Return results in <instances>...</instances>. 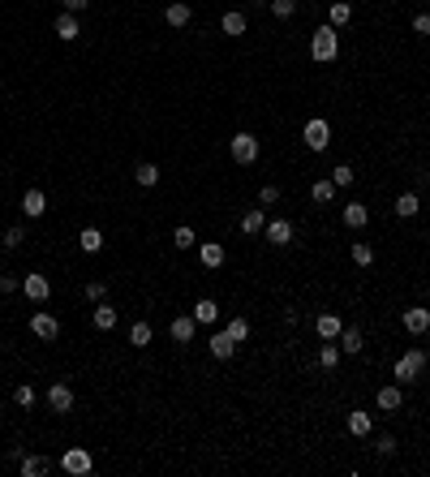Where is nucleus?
<instances>
[{
  "instance_id": "28",
  "label": "nucleus",
  "mask_w": 430,
  "mask_h": 477,
  "mask_svg": "<svg viewBox=\"0 0 430 477\" xmlns=\"http://www.w3.org/2000/svg\"><path fill=\"white\" fill-rule=\"evenodd\" d=\"M78 249H82V254H99V249H104V233H99V228H82L78 233Z\"/></svg>"
},
{
  "instance_id": "9",
  "label": "nucleus",
  "mask_w": 430,
  "mask_h": 477,
  "mask_svg": "<svg viewBox=\"0 0 430 477\" xmlns=\"http://www.w3.org/2000/svg\"><path fill=\"white\" fill-rule=\"evenodd\" d=\"M400 322H404V331H409V336H426L430 331V310L426 306H409V310L400 314Z\"/></svg>"
},
{
  "instance_id": "32",
  "label": "nucleus",
  "mask_w": 430,
  "mask_h": 477,
  "mask_svg": "<svg viewBox=\"0 0 430 477\" xmlns=\"http://www.w3.org/2000/svg\"><path fill=\"white\" fill-rule=\"evenodd\" d=\"M310 198H314V203H332V198H336V181H332V177H327V181H314V185H310Z\"/></svg>"
},
{
  "instance_id": "35",
  "label": "nucleus",
  "mask_w": 430,
  "mask_h": 477,
  "mask_svg": "<svg viewBox=\"0 0 430 477\" xmlns=\"http://www.w3.org/2000/svg\"><path fill=\"white\" fill-rule=\"evenodd\" d=\"M224 331H229L237 344H245L249 340V318H229V327H224Z\"/></svg>"
},
{
  "instance_id": "17",
  "label": "nucleus",
  "mask_w": 430,
  "mask_h": 477,
  "mask_svg": "<svg viewBox=\"0 0 430 477\" xmlns=\"http://www.w3.org/2000/svg\"><path fill=\"white\" fill-rule=\"evenodd\" d=\"M17 469H22V477H47V473H52V460H47V456H26V451H22Z\"/></svg>"
},
{
  "instance_id": "19",
  "label": "nucleus",
  "mask_w": 430,
  "mask_h": 477,
  "mask_svg": "<svg viewBox=\"0 0 430 477\" xmlns=\"http://www.w3.org/2000/svg\"><path fill=\"white\" fill-rule=\"evenodd\" d=\"M52 31H56V39H65V43H73L82 35V26H78V13H61L56 22H52Z\"/></svg>"
},
{
  "instance_id": "23",
  "label": "nucleus",
  "mask_w": 430,
  "mask_h": 477,
  "mask_svg": "<svg viewBox=\"0 0 430 477\" xmlns=\"http://www.w3.org/2000/svg\"><path fill=\"white\" fill-rule=\"evenodd\" d=\"M220 31H224V35H245V31H249V17H245L241 9H229V13L220 17Z\"/></svg>"
},
{
  "instance_id": "21",
  "label": "nucleus",
  "mask_w": 430,
  "mask_h": 477,
  "mask_svg": "<svg viewBox=\"0 0 430 477\" xmlns=\"http://www.w3.org/2000/svg\"><path fill=\"white\" fill-rule=\"evenodd\" d=\"M116 318H121V314H116V310L108 306V301H95V314H91L95 331H112V327H116Z\"/></svg>"
},
{
  "instance_id": "34",
  "label": "nucleus",
  "mask_w": 430,
  "mask_h": 477,
  "mask_svg": "<svg viewBox=\"0 0 430 477\" xmlns=\"http://www.w3.org/2000/svg\"><path fill=\"white\" fill-rule=\"evenodd\" d=\"M151 340H155V331H151L146 322H134V327H130V344H134V348H146Z\"/></svg>"
},
{
  "instance_id": "29",
  "label": "nucleus",
  "mask_w": 430,
  "mask_h": 477,
  "mask_svg": "<svg viewBox=\"0 0 430 477\" xmlns=\"http://www.w3.org/2000/svg\"><path fill=\"white\" fill-rule=\"evenodd\" d=\"M215 318H220V306H215L211 297H202L198 306H194V322H198V327H207V322H215Z\"/></svg>"
},
{
  "instance_id": "44",
  "label": "nucleus",
  "mask_w": 430,
  "mask_h": 477,
  "mask_svg": "<svg viewBox=\"0 0 430 477\" xmlns=\"http://www.w3.org/2000/svg\"><path fill=\"white\" fill-rule=\"evenodd\" d=\"M22 288V280H17V275H0V292H5V297H13Z\"/></svg>"
},
{
  "instance_id": "4",
  "label": "nucleus",
  "mask_w": 430,
  "mask_h": 477,
  "mask_svg": "<svg viewBox=\"0 0 430 477\" xmlns=\"http://www.w3.org/2000/svg\"><path fill=\"white\" fill-rule=\"evenodd\" d=\"M301 142H306L310 150H327V146H332V125H327L323 116L306 120V130H301Z\"/></svg>"
},
{
  "instance_id": "18",
  "label": "nucleus",
  "mask_w": 430,
  "mask_h": 477,
  "mask_svg": "<svg viewBox=\"0 0 430 477\" xmlns=\"http://www.w3.org/2000/svg\"><path fill=\"white\" fill-rule=\"evenodd\" d=\"M348 435H353V439H370V435H374V417L362 413V409H353V413H348Z\"/></svg>"
},
{
  "instance_id": "40",
  "label": "nucleus",
  "mask_w": 430,
  "mask_h": 477,
  "mask_svg": "<svg viewBox=\"0 0 430 477\" xmlns=\"http://www.w3.org/2000/svg\"><path fill=\"white\" fill-rule=\"evenodd\" d=\"M22 241H26V228H22V224H13V228H5V249H17Z\"/></svg>"
},
{
  "instance_id": "7",
  "label": "nucleus",
  "mask_w": 430,
  "mask_h": 477,
  "mask_svg": "<svg viewBox=\"0 0 430 477\" xmlns=\"http://www.w3.org/2000/svg\"><path fill=\"white\" fill-rule=\"evenodd\" d=\"M22 292H26L35 306H43V301L52 297V280H47V275H39V271H31V275H22Z\"/></svg>"
},
{
  "instance_id": "1",
  "label": "nucleus",
  "mask_w": 430,
  "mask_h": 477,
  "mask_svg": "<svg viewBox=\"0 0 430 477\" xmlns=\"http://www.w3.org/2000/svg\"><path fill=\"white\" fill-rule=\"evenodd\" d=\"M310 56H314L318 65H332V61L340 56V35H336L332 22H327V26H318V31L310 35Z\"/></svg>"
},
{
  "instance_id": "8",
  "label": "nucleus",
  "mask_w": 430,
  "mask_h": 477,
  "mask_svg": "<svg viewBox=\"0 0 430 477\" xmlns=\"http://www.w3.org/2000/svg\"><path fill=\"white\" fill-rule=\"evenodd\" d=\"M43 405L52 409V413H69L73 409V387L69 383H52V387H47V396H43Z\"/></svg>"
},
{
  "instance_id": "5",
  "label": "nucleus",
  "mask_w": 430,
  "mask_h": 477,
  "mask_svg": "<svg viewBox=\"0 0 430 477\" xmlns=\"http://www.w3.org/2000/svg\"><path fill=\"white\" fill-rule=\"evenodd\" d=\"M31 331H35L43 344H52V340H61V318L47 314V310H35V314H31Z\"/></svg>"
},
{
  "instance_id": "45",
  "label": "nucleus",
  "mask_w": 430,
  "mask_h": 477,
  "mask_svg": "<svg viewBox=\"0 0 430 477\" xmlns=\"http://www.w3.org/2000/svg\"><path fill=\"white\" fill-rule=\"evenodd\" d=\"M413 31H417V35H430V13H417V17H413Z\"/></svg>"
},
{
  "instance_id": "43",
  "label": "nucleus",
  "mask_w": 430,
  "mask_h": 477,
  "mask_svg": "<svg viewBox=\"0 0 430 477\" xmlns=\"http://www.w3.org/2000/svg\"><path fill=\"white\" fill-rule=\"evenodd\" d=\"M104 297H108V284L104 280H91L86 284V301H104Z\"/></svg>"
},
{
  "instance_id": "2",
  "label": "nucleus",
  "mask_w": 430,
  "mask_h": 477,
  "mask_svg": "<svg viewBox=\"0 0 430 477\" xmlns=\"http://www.w3.org/2000/svg\"><path fill=\"white\" fill-rule=\"evenodd\" d=\"M229 155H233V164H241V168H249V164H259V155H263V142L254 138V134H233L229 138Z\"/></svg>"
},
{
  "instance_id": "31",
  "label": "nucleus",
  "mask_w": 430,
  "mask_h": 477,
  "mask_svg": "<svg viewBox=\"0 0 430 477\" xmlns=\"http://www.w3.org/2000/svg\"><path fill=\"white\" fill-rule=\"evenodd\" d=\"M327 22H332V26L340 31V26H344V22H353V5H348V0H336V5H332V9H327Z\"/></svg>"
},
{
  "instance_id": "26",
  "label": "nucleus",
  "mask_w": 430,
  "mask_h": 477,
  "mask_svg": "<svg viewBox=\"0 0 430 477\" xmlns=\"http://www.w3.org/2000/svg\"><path fill=\"white\" fill-rule=\"evenodd\" d=\"M336 344H340V353H362V327H340V336H336Z\"/></svg>"
},
{
  "instance_id": "37",
  "label": "nucleus",
  "mask_w": 430,
  "mask_h": 477,
  "mask_svg": "<svg viewBox=\"0 0 430 477\" xmlns=\"http://www.w3.org/2000/svg\"><path fill=\"white\" fill-rule=\"evenodd\" d=\"M267 9L280 17V22H289V17L297 13V0H267Z\"/></svg>"
},
{
  "instance_id": "41",
  "label": "nucleus",
  "mask_w": 430,
  "mask_h": 477,
  "mask_svg": "<svg viewBox=\"0 0 430 477\" xmlns=\"http://www.w3.org/2000/svg\"><path fill=\"white\" fill-rule=\"evenodd\" d=\"M374 451H378V456H396V439L392 435H378L374 439Z\"/></svg>"
},
{
  "instance_id": "14",
  "label": "nucleus",
  "mask_w": 430,
  "mask_h": 477,
  "mask_svg": "<svg viewBox=\"0 0 430 477\" xmlns=\"http://www.w3.org/2000/svg\"><path fill=\"white\" fill-rule=\"evenodd\" d=\"M194 331H198L194 314H181V318H172V322H168V336H172L176 344H190V340H194Z\"/></svg>"
},
{
  "instance_id": "10",
  "label": "nucleus",
  "mask_w": 430,
  "mask_h": 477,
  "mask_svg": "<svg viewBox=\"0 0 430 477\" xmlns=\"http://www.w3.org/2000/svg\"><path fill=\"white\" fill-rule=\"evenodd\" d=\"M198 263L207 267V271H220L224 263H229V249H224L220 241H202V245H198Z\"/></svg>"
},
{
  "instance_id": "38",
  "label": "nucleus",
  "mask_w": 430,
  "mask_h": 477,
  "mask_svg": "<svg viewBox=\"0 0 430 477\" xmlns=\"http://www.w3.org/2000/svg\"><path fill=\"white\" fill-rule=\"evenodd\" d=\"M353 263H358V267H370V263H374V249H370L366 241H353Z\"/></svg>"
},
{
  "instance_id": "12",
  "label": "nucleus",
  "mask_w": 430,
  "mask_h": 477,
  "mask_svg": "<svg viewBox=\"0 0 430 477\" xmlns=\"http://www.w3.org/2000/svg\"><path fill=\"white\" fill-rule=\"evenodd\" d=\"M374 409H378V413L404 409V391H400V387H378V391H374Z\"/></svg>"
},
{
  "instance_id": "16",
  "label": "nucleus",
  "mask_w": 430,
  "mask_h": 477,
  "mask_svg": "<svg viewBox=\"0 0 430 477\" xmlns=\"http://www.w3.org/2000/svg\"><path fill=\"white\" fill-rule=\"evenodd\" d=\"M47 211V194L43 189H26V194H22V215H26V219H39Z\"/></svg>"
},
{
  "instance_id": "20",
  "label": "nucleus",
  "mask_w": 430,
  "mask_h": 477,
  "mask_svg": "<svg viewBox=\"0 0 430 477\" xmlns=\"http://www.w3.org/2000/svg\"><path fill=\"white\" fill-rule=\"evenodd\" d=\"M190 17H194V9L185 5V0H172V5L164 9V22H168V26H176V31L190 26Z\"/></svg>"
},
{
  "instance_id": "13",
  "label": "nucleus",
  "mask_w": 430,
  "mask_h": 477,
  "mask_svg": "<svg viewBox=\"0 0 430 477\" xmlns=\"http://www.w3.org/2000/svg\"><path fill=\"white\" fill-rule=\"evenodd\" d=\"M340 327H344V318H340V314H332V310H323V314L314 318L318 340H336V336H340Z\"/></svg>"
},
{
  "instance_id": "46",
  "label": "nucleus",
  "mask_w": 430,
  "mask_h": 477,
  "mask_svg": "<svg viewBox=\"0 0 430 477\" xmlns=\"http://www.w3.org/2000/svg\"><path fill=\"white\" fill-rule=\"evenodd\" d=\"M61 5H65V13H82L91 0H61Z\"/></svg>"
},
{
  "instance_id": "36",
  "label": "nucleus",
  "mask_w": 430,
  "mask_h": 477,
  "mask_svg": "<svg viewBox=\"0 0 430 477\" xmlns=\"http://www.w3.org/2000/svg\"><path fill=\"white\" fill-rule=\"evenodd\" d=\"M35 400H39V396H35L31 383H22V387L13 391V405H17V409H35Z\"/></svg>"
},
{
  "instance_id": "47",
  "label": "nucleus",
  "mask_w": 430,
  "mask_h": 477,
  "mask_svg": "<svg viewBox=\"0 0 430 477\" xmlns=\"http://www.w3.org/2000/svg\"><path fill=\"white\" fill-rule=\"evenodd\" d=\"M0 91H5V82H0Z\"/></svg>"
},
{
  "instance_id": "39",
  "label": "nucleus",
  "mask_w": 430,
  "mask_h": 477,
  "mask_svg": "<svg viewBox=\"0 0 430 477\" xmlns=\"http://www.w3.org/2000/svg\"><path fill=\"white\" fill-rule=\"evenodd\" d=\"M332 181H336V189L353 185V164H340V168H332Z\"/></svg>"
},
{
  "instance_id": "24",
  "label": "nucleus",
  "mask_w": 430,
  "mask_h": 477,
  "mask_svg": "<svg viewBox=\"0 0 430 477\" xmlns=\"http://www.w3.org/2000/svg\"><path fill=\"white\" fill-rule=\"evenodd\" d=\"M340 219H344V228L358 233V228H366V224H370V211H366L362 203H348V207L340 211Z\"/></svg>"
},
{
  "instance_id": "6",
  "label": "nucleus",
  "mask_w": 430,
  "mask_h": 477,
  "mask_svg": "<svg viewBox=\"0 0 430 477\" xmlns=\"http://www.w3.org/2000/svg\"><path fill=\"white\" fill-rule=\"evenodd\" d=\"M61 469H65L69 477H86V473L95 469V460H91V451H86V447H69L65 456H61Z\"/></svg>"
},
{
  "instance_id": "3",
  "label": "nucleus",
  "mask_w": 430,
  "mask_h": 477,
  "mask_svg": "<svg viewBox=\"0 0 430 477\" xmlns=\"http://www.w3.org/2000/svg\"><path fill=\"white\" fill-rule=\"evenodd\" d=\"M422 370H426V353L422 348H409L400 361H396V370H392V379L400 383V387H409V383H417L422 379Z\"/></svg>"
},
{
  "instance_id": "30",
  "label": "nucleus",
  "mask_w": 430,
  "mask_h": 477,
  "mask_svg": "<svg viewBox=\"0 0 430 477\" xmlns=\"http://www.w3.org/2000/svg\"><path fill=\"white\" fill-rule=\"evenodd\" d=\"M134 181H138L142 189H155V185H160V168H155V164H138V168H134Z\"/></svg>"
},
{
  "instance_id": "27",
  "label": "nucleus",
  "mask_w": 430,
  "mask_h": 477,
  "mask_svg": "<svg viewBox=\"0 0 430 477\" xmlns=\"http://www.w3.org/2000/svg\"><path fill=\"white\" fill-rule=\"evenodd\" d=\"M340 366V344L336 340H323L318 344V370H336Z\"/></svg>"
},
{
  "instance_id": "22",
  "label": "nucleus",
  "mask_w": 430,
  "mask_h": 477,
  "mask_svg": "<svg viewBox=\"0 0 430 477\" xmlns=\"http://www.w3.org/2000/svg\"><path fill=\"white\" fill-rule=\"evenodd\" d=\"M263 228H267L263 207H249V211L241 215V233H245V237H263Z\"/></svg>"
},
{
  "instance_id": "42",
  "label": "nucleus",
  "mask_w": 430,
  "mask_h": 477,
  "mask_svg": "<svg viewBox=\"0 0 430 477\" xmlns=\"http://www.w3.org/2000/svg\"><path fill=\"white\" fill-rule=\"evenodd\" d=\"M275 203H280V189H275V185H263V189H259V207H275Z\"/></svg>"
},
{
  "instance_id": "25",
  "label": "nucleus",
  "mask_w": 430,
  "mask_h": 477,
  "mask_svg": "<svg viewBox=\"0 0 430 477\" xmlns=\"http://www.w3.org/2000/svg\"><path fill=\"white\" fill-rule=\"evenodd\" d=\"M392 211H396V215H400V219H413V215H417V211H422V198H417V194H413V189H404V194H400V198H396V207H392Z\"/></svg>"
},
{
  "instance_id": "33",
  "label": "nucleus",
  "mask_w": 430,
  "mask_h": 477,
  "mask_svg": "<svg viewBox=\"0 0 430 477\" xmlns=\"http://www.w3.org/2000/svg\"><path fill=\"white\" fill-rule=\"evenodd\" d=\"M172 245H176V249H194V245H198V233L190 228V224H181V228L172 233Z\"/></svg>"
},
{
  "instance_id": "11",
  "label": "nucleus",
  "mask_w": 430,
  "mask_h": 477,
  "mask_svg": "<svg viewBox=\"0 0 430 477\" xmlns=\"http://www.w3.org/2000/svg\"><path fill=\"white\" fill-rule=\"evenodd\" d=\"M237 348H241V344H237L229 331H211V357H215V361H233Z\"/></svg>"
},
{
  "instance_id": "15",
  "label": "nucleus",
  "mask_w": 430,
  "mask_h": 477,
  "mask_svg": "<svg viewBox=\"0 0 430 477\" xmlns=\"http://www.w3.org/2000/svg\"><path fill=\"white\" fill-rule=\"evenodd\" d=\"M263 237H267L271 245H293V224H289V219H267Z\"/></svg>"
}]
</instances>
